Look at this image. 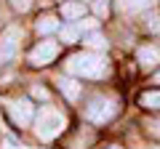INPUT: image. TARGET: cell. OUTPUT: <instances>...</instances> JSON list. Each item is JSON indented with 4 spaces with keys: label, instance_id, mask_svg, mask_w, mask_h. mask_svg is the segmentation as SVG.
Here are the masks:
<instances>
[{
    "label": "cell",
    "instance_id": "5b68a950",
    "mask_svg": "<svg viewBox=\"0 0 160 149\" xmlns=\"http://www.w3.org/2000/svg\"><path fill=\"white\" fill-rule=\"evenodd\" d=\"M56 56H59V43L40 40L38 46L29 51V64H32V67H46V64H51Z\"/></svg>",
    "mask_w": 160,
    "mask_h": 149
},
{
    "label": "cell",
    "instance_id": "8fae6325",
    "mask_svg": "<svg viewBox=\"0 0 160 149\" xmlns=\"http://www.w3.org/2000/svg\"><path fill=\"white\" fill-rule=\"evenodd\" d=\"M62 16H64V22L83 19V16H86V6H83V3H64V6H62Z\"/></svg>",
    "mask_w": 160,
    "mask_h": 149
},
{
    "label": "cell",
    "instance_id": "2e32d148",
    "mask_svg": "<svg viewBox=\"0 0 160 149\" xmlns=\"http://www.w3.org/2000/svg\"><path fill=\"white\" fill-rule=\"evenodd\" d=\"M147 133H149V136H155V138H160V120L147 123Z\"/></svg>",
    "mask_w": 160,
    "mask_h": 149
},
{
    "label": "cell",
    "instance_id": "3957f363",
    "mask_svg": "<svg viewBox=\"0 0 160 149\" xmlns=\"http://www.w3.org/2000/svg\"><path fill=\"white\" fill-rule=\"evenodd\" d=\"M83 112H86V117L91 123H99V125H102V123H109L120 112V104H118V99H112V96H93L91 101L86 104Z\"/></svg>",
    "mask_w": 160,
    "mask_h": 149
},
{
    "label": "cell",
    "instance_id": "7c38bea8",
    "mask_svg": "<svg viewBox=\"0 0 160 149\" xmlns=\"http://www.w3.org/2000/svg\"><path fill=\"white\" fill-rule=\"evenodd\" d=\"M59 88H62V93L69 99V101H75V99L80 96V85H78V80H69V77H62V80H59Z\"/></svg>",
    "mask_w": 160,
    "mask_h": 149
},
{
    "label": "cell",
    "instance_id": "6da1fadb",
    "mask_svg": "<svg viewBox=\"0 0 160 149\" xmlns=\"http://www.w3.org/2000/svg\"><path fill=\"white\" fill-rule=\"evenodd\" d=\"M67 72L78 74V77H88V80H99V77L109 74V59L104 53H96V51L75 53L67 61Z\"/></svg>",
    "mask_w": 160,
    "mask_h": 149
},
{
    "label": "cell",
    "instance_id": "4fadbf2b",
    "mask_svg": "<svg viewBox=\"0 0 160 149\" xmlns=\"http://www.w3.org/2000/svg\"><path fill=\"white\" fill-rule=\"evenodd\" d=\"M139 104L144 109H160V91H144L139 96Z\"/></svg>",
    "mask_w": 160,
    "mask_h": 149
},
{
    "label": "cell",
    "instance_id": "30bf717a",
    "mask_svg": "<svg viewBox=\"0 0 160 149\" xmlns=\"http://www.w3.org/2000/svg\"><path fill=\"white\" fill-rule=\"evenodd\" d=\"M83 29H93V22H88V24H69V27H64L62 29V40L64 43H75L80 37V35H83Z\"/></svg>",
    "mask_w": 160,
    "mask_h": 149
},
{
    "label": "cell",
    "instance_id": "7a4b0ae2",
    "mask_svg": "<svg viewBox=\"0 0 160 149\" xmlns=\"http://www.w3.org/2000/svg\"><path fill=\"white\" fill-rule=\"evenodd\" d=\"M64 128H67V117L53 107H43L40 115L35 117V136L40 141H53Z\"/></svg>",
    "mask_w": 160,
    "mask_h": 149
},
{
    "label": "cell",
    "instance_id": "8992f818",
    "mask_svg": "<svg viewBox=\"0 0 160 149\" xmlns=\"http://www.w3.org/2000/svg\"><path fill=\"white\" fill-rule=\"evenodd\" d=\"M19 40H22V29L19 27H8L6 32L0 35V61H8V59L16 56Z\"/></svg>",
    "mask_w": 160,
    "mask_h": 149
},
{
    "label": "cell",
    "instance_id": "52a82bcc",
    "mask_svg": "<svg viewBox=\"0 0 160 149\" xmlns=\"http://www.w3.org/2000/svg\"><path fill=\"white\" fill-rule=\"evenodd\" d=\"M136 61H139V67H142L144 72L155 69L160 64V46H158V43H144V46H139Z\"/></svg>",
    "mask_w": 160,
    "mask_h": 149
},
{
    "label": "cell",
    "instance_id": "ac0fdd59",
    "mask_svg": "<svg viewBox=\"0 0 160 149\" xmlns=\"http://www.w3.org/2000/svg\"><path fill=\"white\" fill-rule=\"evenodd\" d=\"M13 3V8H16V11H27L29 6H32V0H11Z\"/></svg>",
    "mask_w": 160,
    "mask_h": 149
},
{
    "label": "cell",
    "instance_id": "e0dca14e",
    "mask_svg": "<svg viewBox=\"0 0 160 149\" xmlns=\"http://www.w3.org/2000/svg\"><path fill=\"white\" fill-rule=\"evenodd\" d=\"M32 96L40 99V101H46V99H48V91H46V88H40V85H32Z\"/></svg>",
    "mask_w": 160,
    "mask_h": 149
},
{
    "label": "cell",
    "instance_id": "5bb4252c",
    "mask_svg": "<svg viewBox=\"0 0 160 149\" xmlns=\"http://www.w3.org/2000/svg\"><path fill=\"white\" fill-rule=\"evenodd\" d=\"M83 43H86L88 48H93V51H102V48H107V40H104V37H102L99 32H88Z\"/></svg>",
    "mask_w": 160,
    "mask_h": 149
},
{
    "label": "cell",
    "instance_id": "d6986e66",
    "mask_svg": "<svg viewBox=\"0 0 160 149\" xmlns=\"http://www.w3.org/2000/svg\"><path fill=\"white\" fill-rule=\"evenodd\" d=\"M155 85H160V72H158V74H155Z\"/></svg>",
    "mask_w": 160,
    "mask_h": 149
},
{
    "label": "cell",
    "instance_id": "277c9868",
    "mask_svg": "<svg viewBox=\"0 0 160 149\" xmlns=\"http://www.w3.org/2000/svg\"><path fill=\"white\" fill-rule=\"evenodd\" d=\"M6 115L16 128H27L32 123V117H35V109H32V104L27 99H16V101L6 104Z\"/></svg>",
    "mask_w": 160,
    "mask_h": 149
},
{
    "label": "cell",
    "instance_id": "9a60e30c",
    "mask_svg": "<svg viewBox=\"0 0 160 149\" xmlns=\"http://www.w3.org/2000/svg\"><path fill=\"white\" fill-rule=\"evenodd\" d=\"M93 11H96V16H107L109 13V0H93Z\"/></svg>",
    "mask_w": 160,
    "mask_h": 149
},
{
    "label": "cell",
    "instance_id": "9c48e42d",
    "mask_svg": "<svg viewBox=\"0 0 160 149\" xmlns=\"http://www.w3.org/2000/svg\"><path fill=\"white\" fill-rule=\"evenodd\" d=\"M35 29H38L40 35H51L59 29V19L53 16V13H40L38 22H35Z\"/></svg>",
    "mask_w": 160,
    "mask_h": 149
},
{
    "label": "cell",
    "instance_id": "ba28073f",
    "mask_svg": "<svg viewBox=\"0 0 160 149\" xmlns=\"http://www.w3.org/2000/svg\"><path fill=\"white\" fill-rule=\"evenodd\" d=\"M118 8L123 13H136V11H147V8L155 6V0H115Z\"/></svg>",
    "mask_w": 160,
    "mask_h": 149
}]
</instances>
